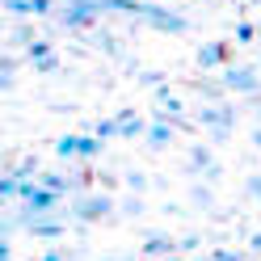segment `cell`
Here are the masks:
<instances>
[{"label": "cell", "instance_id": "cell-1", "mask_svg": "<svg viewBox=\"0 0 261 261\" xmlns=\"http://www.w3.org/2000/svg\"><path fill=\"white\" fill-rule=\"evenodd\" d=\"M21 198H25V219L34 223L38 215H46V211H55L59 194L46 190V186H34V181H21Z\"/></svg>", "mask_w": 261, "mask_h": 261}, {"label": "cell", "instance_id": "cell-2", "mask_svg": "<svg viewBox=\"0 0 261 261\" xmlns=\"http://www.w3.org/2000/svg\"><path fill=\"white\" fill-rule=\"evenodd\" d=\"M97 13H101V0H72L68 9H63V25L68 30H85V25H93L97 21Z\"/></svg>", "mask_w": 261, "mask_h": 261}, {"label": "cell", "instance_id": "cell-3", "mask_svg": "<svg viewBox=\"0 0 261 261\" xmlns=\"http://www.w3.org/2000/svg\"><path fill=\"white\" fill-rule=\"evenodd\" d=\"M143 21H148L152 30H165V34H186V17H177V13L160 9V5H148V9H143Z\"/></svg>", "mask_w": 261, "mask_h": 261}, {"label": "cell", "instance_id": "cell-4", "mask_svg": "<svg viewBox=\"0 0 261 261\" xmlns=\"http://www.w3.org/2000/svg\"><path fill=\"white\" fill-rule=\"evenodd\" d=\"M198 122H202V126H215V135L223 139L227 130L236 126V114L227 110V106H206V110H198Z\"/></svg>", "mask_w": 261, "mask_h": 261}, {"label": "cell", "instance_id": "cell-5", "mask_svg": "<svg viewBox=\"0 0 261 261\" xmlns=\"http://www.w3.org/2000/svg\"><path fill=\"white\" fill-rule=\"evenodd\" d=\"M257 72L253 68H227L223 72V89H232V93H257Z\"/></svg>", "mask_w": 261, "mask_h": 261}, {"label": "cell", "instance_id": "cell-6", "mask_svg": "<svg viewBox=\"0 0 261 261\" xmlns=\"http://www.w3.org/2000/svg\"><path fill=\"white\" fill-rule=\"evenodd\" d=\"M110 211H114V202L106 198V194H93V198H85V202L76 206V215L85 219V223H97V219H106Z\"/></svg>", "mask_w": 261, "mask_h": 261}, {"label": "cell", "instance_id": "cell-7", "mask_svg": "<svg viewBox=\"0 0 261 261\" xmlns=\"http://www.w3.org/2000/svg\"><path fill=\"white\" fill-rule=\"evenodd\" d=\"M173 135H177V126L173 122H165V118H156L152 126H148V148H169V143H173Z\"/></svg>", "mask_w": 261, "mask_h": 261}, {"label": "cell", "instance_id": "cell-8", "mask_svg": "<svg viewBox=\"0 0 261 261\" xmlns=\"http://www.w3.org/2000/svg\"><path fill=\"white\" fill-rule=\"evenodd\" d=\"M219 63H227V42H206V46H198V68H219Z\"/></svg>", "mask_w": 261, "mask_h": 261}, {"label": "cell", "instance_id": "cell-9", "mask_svg": "<svg viewBox=\"0 0 261 261\" xmlns=\"http://www.w3.org/2000/svg\"><path fill=\"white\" fill-rule=\"evenodd\" d=\"M173 249H181V244H173L169 236H148L143 240V253H152V257H169Z\"/></svg>", "mask_w": 261, "mask_h": 261}, {"label": "cell", "instance_id": "cell-10", "mask_svg": "<svg viewBox=\"0 0 261 261\" xmlns=\"http://www.w3.org/2000/svg\"><path fill=\"white\" fill-rule=\"evenodd\" d=\"M30 232H34L38 240H55V236H63V223H55V219H34V223H30Z\"/></svg>", "mask_w": 261, "mask_h": 261}, {"label": "cell", "instance_id": "cell-11", "mask_svg": "<svg viewBox=\"0 0 261 261\" xmlns=\"http://www.w3.org/2000/svg\"><path fill=\"white\" fill-rule=\"evenodd\" d=\"M190 169H215V160H211V148H202V143H194L190 148Z\"/></svg>", "mask_w": 261, "mask_h": 261}, {"label": "cell", "instance_id": "cell-12", "mask_svg": "<svg viewBox=\"0 0 261 261\" xmlns=\"http://www.w3.org/2000/svg\"><path fill=\"white\" fill-rule=\"evenodd\" d=\"M55 152H59V156H80V135H63V139H55Z\"/></svg>", "mask_w": 261, "mask_h": 261}, {"label": "cell", "instance_id": "cell-13", "mask_svg": "<svg viewBox=\"0 0 261 261\" xmlns=\"http://www.w3.org/2000/svg\"><path fill=\"white\" fill-rule=\"evenodd\" d=\"M80 156H85V160L101 156V139H97V135H80Z\"/></svg>", "mask_w": 261, "mask_h": 261}, {"label": "cell", "instance_id": "cell-14", "mask_svg": "<svg viewBox=\"0 0 261 261\" xmlns=\"http://www.w3.org/2000/svg\"><path fill=\"white\" fill-rule=\"evenodd\" d=\"M42 186H46V190H55V194H68L72 181H68V177H59V173H42Z\"/></svg>", "mask_w": 261, "mask_h": 261}, {"label": "cell", "instance_id": "cell-15", "mask_svg": "<svg viewBox=\"0 0 261 261\" xmlns=\"http://www.w3.org/2000/svg\"><path fill=\"white\" fill-rule=\"evenodd\" d=\"M122 181H126V190H130V194H143V190H148V177H143V173H126Z\"/></svg>", "mask_w": 261, "mask_h": 261}, {"label": "cell", "instance_id": "cell-16", "mask_svg": "<svg viewBox=\"0 0 261 261\" xmlns=\"http://www.w3.org/2000/svg\"><path fill=\"white\" fill-rule=\"evenodd\" d=\"M25 51H30V59H34V63H38V59H46V55H55V51H51V42H30Z\"/></svg>", "mask_w": 261, "mask_h": 261}, {"label": "cell", "instance_id": "cell-17", "mask_svg": "<svg viewBox=\"0 0 261 261\" xmlns=\"http://www.w3.org/2000/svg\"><path fill=\"white\" fill-rule=\"evenodd\" d=\"M118 118H106V122H97V139H110V135H118Z\"/></svg>", "mask_w": 261, "mask_h": 261}, {"label": "cell", "instance_id": "cell-18", "mask_svg": "<svg viewBox=\"0 0 261 261\" xmlns=\"http://www.w3.org/2000/svg\"><path fill=\"white\" fill-rule=\"evenodd\" d=\"M34 72H42V76L59 72V55H46V59H38V63H34Z\"/></svg>", "mask_w": 261, "mask_h": 261}, {"label": "cell", "instance_id": "cell-19", "mask_svg": "<svg viewBox=\"0 0 261 261\" xmlns=\"http://www.w3.org/2000/svg\"><path fill=\"white\" fill-rule=\"evenodd\" d=\"M5 9L13 13V17H25V13H30V0H5Z\"/></svg>", "mask_w": 261, "mask_h": 261}, {"label": "cell", "instance_id": "cell-20", "mask_svg": "<svg viewBox=\"0 0 261 261\" xmlns=\"http://www.w3.org/2000/svg\"><path fill=\"white\" fill-rule=\"evenodd\" d=\"M253 34H257V30H253L249 21H240V25H236V42H253Z\"/></svg>", "mask_w": 261, "mask_h": 261}, {"label": "cell", "instance_id": "cell-21", "mask_svg": "<svg viewBox=\"0 0 261 261\" xmlns=\"http://www.w3.org/2000/svg\"><path fill=\"white\" fill-rule=\"evenodd\" d=\"M30 13H34V17H46V13H51V0H30Z\"/></svg>", "mask_w": 261, "mask_h": 261}, {"label": "cell", "instance_id": "cell-22", "mask_svg": "<svg viewBox=\"0 0 261 261\" xmlns=\"http://www.w3.org/2000/svg\"><path fill=\"white\" fill-rule=\"evenodd\" d=\"M211 261H244V257H240V253H232V249H219Z\"/></svg>", "mask_w": 261, "mask_h": 261}, {"label": "cell", "instance_id": "cell-23", "mask_svg": "<svg viewBox=\"0 0 261 261\" xmlns=\"http://www.w3.org/2000/svg\"><path fill=\"white\" fill-rule=\"evenodd\" d=\"M194 202H202V206H211V190H202V186H194Z\"/></svg>", "mask_w": 261, "mask_h": 261}, {"label": "cell", "instance_id": "cell-24", "mask_svg": "<svg viewBox=\"0 0 261 261\" xmlns=\"http://www.w3.org/2000/svg\"><path fill=\"white\" fill-rule=\"evenodd\" d=\"M249 194H253V198H261V177H249Z\"/></svg>", "mask_w": 261, "mask_h": 261}, {"label": "cell", "instance_id": "cell-25", "mask_svg": "<svg viewBox=\"0 0 261 261\" xmlns=\"http://www.w3.org/2000/svg\"><path fill=\"white\" fill-rule=\"evenodd\" d=\"M42 261H68V257H63V253H46Z\"/></svg>", "mask_w": 261, "mask_h": 261}, {"label": "cell", "instance_id": "cell-26", "mask_svg": "<svg viewBox=\"0 0 261 261\" xmlns=\"http://www.w3.org/2000/svg\"><path fill=\"white\" fill-rule=\"evenodd\" d=\"M249 244H253V253H261V232H257V236H253Z\"/></svg>", "mask_w": 261, "mask_h": 261}, {"label": "cell", "instance_id": "cell-27", "mask_svg": "<svg viewBox=\"0 0 261 261\" xmlns=\"http://www.w3.org/2000/svg\"><path fill=\"white\" fill-rule=\"evenodd\" d=\"M139 5H148V0H139Z\"/></svg>", "mask_w": 261, "mask_h": 261}, {"label": "cell", "instance_id": "cell-28", "mask_svg": "<svg viewBox=\"0 0 261 261\" xmlns=\"http://www.w3.org/2000/svg\"><path fill=\"white\" fill-rule=\"evenodd\" d=\"M165 261H173V257H165Z\"/></svg>", "mask_w": 261, "mask_h": 261}]
</instances>
